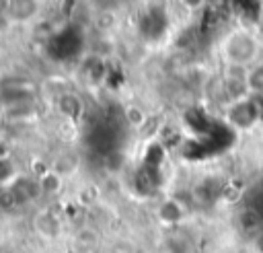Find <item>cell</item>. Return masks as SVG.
I'll use <instances>...</instances> for the list:
<instances>
[{
    "label": "cell",
    "mask_w": 263,
    "mask_h": 253,
    "mask_svg": "<svg viewBox=\"0 0 263 253\" xmlns=\"http://www.w3.org/2000/svg\"><path fill=\"white\" fill-rule=\"evenodd\" d=\"M12 156H14L12 142L4 134H0V160H12Z\"/></svg>",
    "instance_id": "cell-15"
},
{
    "label": "cell",
    "mask_w": 263,
    "mask_h": 253,
    "mask_svg": "<svg viewBox=\"0 0 263 253\" xmlns=\"http://www.w3.org/2000/svg\"><path fill=\"white\" fill-rule=\"evenodd\" d=\"M31 226H33L35 234H37L39 239L47 241V243L58 241V239L62 237V232H64L62 218H60L53 210H47V208L37 210V212L33 214V218H31Z\"/></svg>",
    "instance_id": "cell-4"
},
{
    "label": "cell",
    "mask_w": 263,
    "mask_h": 253,
    "mask_svg": "<svg viewBox=\"0 0 263 253\" xmlns=\"http://www.w3.org/2000/svg\"><path fill=\"white\" fill-rule=\"evenodd\" d=\"M37 181H39V187H41V193L43 197L47 200H53V197H60L68 185V175L62 173L60 169H55L53 165L49 169H45L41 175H37Z\"/></svg>",
    "instance_id": "cell-5"
},
{
    "label": "cell",
    "mask_w": 263,
    "mask_h": 253,
    "mask_svg": "<svg viewBox=\"0 0 263 253\" xmlns=\"http://www.w3.org/2000/svg\"><path fill=\"white\" fill-rule=\"evenodd\" d=\"M185 214H187V210H185L183 204H181L179 200H175V197L164 200V202L158 206V210H156L158 220H160L162 224H166V226H177V224L185 218Z\"/></svg>",
    "instance_id": "cell-9"
},
{
    "label": "cell",
    "mask_w": 263,
    "mask_h": 253,
    "mask_svg": "<svg viewBox=\"0 0 263 253\" xmlns=\"http://www.w3.org/2000/svg\"><path fill=\"white\" fill-rule=\"evenodd\" d=\"M247 93L263 95V60L247 68Z\"/></svg>",
    "instance_id": "cell-11"
},
{
    "label": "cell",
    "mask_w": 263,
    "mask_h": 253,
    "mask_svg": "<svg viewBox=\"0 0 263 253\" xmlns=\"http://www.w3.org/2000/svg\"><path fill=\"white\" fill-rule=\"evenodd\" d=\"M47 10V0H6L4 21L12 27H33Z\"/></svg>",
    "instance_id": "cell-3"
},
{
    "label": "cell",
    "mask_w": 263,
    "mask_h": 253,
    "mask_svg": "<svg viewBox=\"0 0 263 253\" xmlns=\"http://www.w3.org/2000/svg\"><path fill=\"white\" fill-rule=\"evenodd\" d=\"M222 113H224L226 125L236 130V132L253 130L259 123V119L263 117L259 107H257V103H255V99L251 95H245V97L228 101L226 105H222Z\"/></svg>",
    "instance_id": "cell-2"
},
{
    "label": "cell",
    "mask_w": 263,
    "mask_h": 253,
    "mask_svg": "<svg viewBox=\"0 0 263 253\" xmlns=\"http://www.w3.org/2000/svg\"><path fill=\"white\" fill-rule=\"evenodd\" d=\"M236 224L238 228L245 232V234H259L261 228H263V214L259 208H253V206H247L238 212L236 216Z\"/></svg>",
    "instance_id": "cell-10"
},
{
    "label": "cell",
    "mask_w": 263,
    "mask_h": 253,
    "mask_svg": "<svg viewBox=\"0 0 263 253\" xmlns=\"http://www.w3.org/2000/svg\"><path fill=\"white\" fill-rule=\"evenodd\" d=\"M105 253H127L125 249H121V247H113V249H107Z\"/></svg>",
    "instance_id": "cell-16"
},
{
    "label": "cell",
    "mask_w": 263,
    "mask_h": 253,
    "mask_svg": "<svg viewBox=\"0 0 263 253\" xmlns=\"http://www.w3.org/2000/svg\"><path fill=\"white\" fill-rule=\"evenodd\" d=\"M123 121L134 130H142L146 125V121H148V113L142 107L129 103V105L123 107Z\"/></svg>",
    "instance_id": "cell-12"
},
{
    "label": "cell",
    "mask_w": 263,
    "mask_h": 253,
    "mask_svg": "<svg viewBox=\"0 0 263 253\" xmlns=\"http://www.w3.org/2000/svg\"><path fill=\"white\" fill-rule=\"evenodd\" d=\"M72 243L78 249V253H90L101 245V230L95 224H80L74 234H72Z\"/></svg>",
    "instance_id": "cell-6"
},
{
    "label": "cell",
    "mask_w": 263,
    "mask_h": 253,
    "mask_svg": "<svg viewBox=\"0 0 263 253\" xmlns=\"http://www.w3.org/2000/svg\"><path fill=\"white\" fill-rule=\"evenodd\" d=\"M117 27H119V14L115 8H99L92 14V29L97 31V35L115 37Z\"/></svg>",
    "instance_id": "cell-8"
},
{
    "label": "cell",
    "mask_w": 263,
    "mask_h": 253,
    "mask_svg": "<svg viewBox=\"0 0 263 253\" xmlns=\"http://www.w3.org/2000/svg\"><path fill=\"white\" fill-rule=\"evenodd\" d=\"M166 251L168 253H189L191 251V241L183 232H171L166 239Z\"/></svg>",
    "instance_id": "cell-13"
},
{
    "label": "cell",
    "mask_w": 263,
    "mask_h": 253,
    "mask_svg": "<svg viewBox=\"0 0 263 253\" xmlns=\"http://www.w3.org/2000/svg\"><path fill=\"white\" fill-rule=\"evenodd\" d=\"M51 105H53V107L60 111L62 119H68V121L78 119V117L82 115V111H84L82 97H80L76 91H70V93H66V95L58 97V99H55Z\"/></svg>",
    "instance_id": "cell-7"
},
{
    "label": "cell",
    "mask_w": 263,
    "mask_h": 253,
    "mask_svg": "<svg viewBox=\"0 0 263 253\" xmlns=\"http://www.w3.org/2000/svg\"><path fill=\"white\" fill-rule=\"evenodd\" d=\"M263 43L259 35L249 27H232L218 39L220 64L251 68L261 60Z\"/></svg>",
    "instance_id": "cell-1"
},
{
    "label": "cell",
    "mask_w": 263,
    "mask_h": 253,
    "mask_svg": "<svg viewBox=\"0 0 263 253\" xmlns=\"http://www.w3.org/2000/svg\"><path fill=\"white\" fill-rule=\"evenodd\" d=\"M179 6L189 12V14H195V12H201L205 6H208V0H177Z\"/></svg>",
    "instance_id": "cell-14"
}]
</instances>
